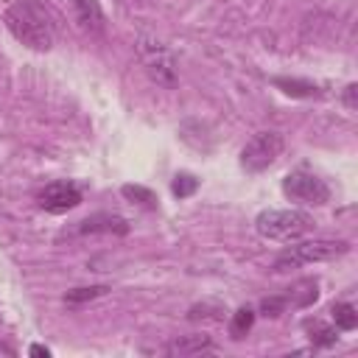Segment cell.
I'll list each match as a JSON object with an SVG mask.
<instances>
[{"label": "cell", "mask_w": 358, "mask_h": 358, "mask_svg": "<svg viewBox=\"0 0 358 358\" xmlns=\"http://www.w3.org/2000/svg\"><path fill=\"white\" fill-rule=\"evenodd\" d=\"M347 249H350L347 241H305V243H296L280 252L274 260V271H291L308 263H324V260L341 257Z\"/></svg>", "instance_id": "3"}, {"label": "cell", "mask_w": 358, "mask_h": 358, "mask_svg": "<svg viewBox=\"0 0 358 358\" xmlns=\"http://www.w3.org/2000/svg\"><path fill=\"white\" fill-rule=\"evenodd\" d=\"M319 282L316 280H302V282H296L294 288H288L291 294H285V302L291 305V308H308L310 302H316V296H319Z\"/></svg>", "instance_id": "12"}, {"label": "cell", "mask_w": 358, "mask_h": 358, "mask_svg": "<svg viewBox=\"0 0 358 358\" xmlns=\"http://www.w3.org/2000/svg\"><path fill=\"white\" fill-rule=\"evenodd\" d=\"M313 227V218L302 210H263L255 218V229L266 241H296Z\"/></svg>", "instance_id": "2"}, {"label": "cell", "mask_w": 358, "mask_h": 358, "mask_svg": "<svg viewBox=\"0 0 358 358\" xmlns=\"http://www.w3.org/2000/svg\"><path fill=\"white\" fill-rule=\"evenodd\" d=\"M28 355H34V358H48L50 350H48L45 344H31V347H28Z\"/></svg>", "instance_id": "22"}, {"label": "cell", "mask_w": 358, "mask_h": 358, "mask_svg": "<svg viewBox=\"0 0 358 358\" xmlns=\"http://www.w3.org/2000/svg\"><path fill=\"white\" fill-rule=\"evenodd\" d=\"M81 235H126L129 221L117 213H92L84 221H78Z\"/></svg>", "instance_id": "8"}, {"label": "cell", "mask_w": 358, "mask_h": 358, "mask_svg": "<svg viewBox=\"0 0 358 358\" xmlns=\"http://www.w3.org/2000/svg\"><path fill=\"white\" fill-rule=\"evenodd\" d=\"M210 347H213L210 336H182V338H173L165 352L168 355H196V352H204Z\"/></svg>", "instance_id": "11"}, {"label": "cell", "mask_w": 358, "mask_h": 358, "mask_svg": "<svg viewBox=\"0 0 358 358\" xmlns=\"http://www.w3.org/2000/svg\"><path fill=\"white\" fill-rule=\"evenodd\" d=\"M78 204H81V190L73 182L62 179V182H50V185H45L39 190V207L45 213L59 215V213H67V210H73Z\"/></svg>", "instance_id": "7"}, {"label": "cell", "mask_w": 358, "mask_h": 358, "mask_svg": "<svg viewBox=\"0 0 358 358\" xmlns=\"http://www.w3.org/2000/svg\"><path fill=\"white\" fill-rule=\"evenodd\" d=\"M120 193H123V199H129L131 204H140V207H145V210H157V207H159L157 193L148 190V187H143V185H123Z\"/></svg>", "instance_id": "14"}, {"label": "cell", "mask_w": 358, "mask_h": 358, "mask_svg": "<svg viewBox=\"0 0 358 358\" xmlns=\"http://www.w3.org/2000/svg\"><path fill=\"white\" fill-rule=\"evenodd\" d=\"M282 148H285V140H282L280 131H257L241 148V168L246 173H260V171H266L277 162Z\"/></svg>", "instance_id": "4"}, {"label": "cell", "mask_w": 358, "mask_h": 358, "mask_svg": "<svg viewBox=\"0 0 358 358\" xmlns=\"http://www.w3.org/2000/svg\"><path fill=\"white\" fill-rule=\"evenodd\" d=\"M305 330L310 333V344L313 347H333L336 341H338V327L336 324H324V322H319V319H308L305 322Z\"/></svg>", "instance_id": "13"}, {"label": "cell", "mask_w": 358, "mask_h": 358, "mask_svg": "<svg viewBox=\"0 0 358 358\" xmlns=\"http://www.w3.org/2000/svg\"><path fill=\"white\" fill-rule=\"evenodd\" d=\"M252 324H255V310H252V308H238V310L232 313V319H229V333H232V338H243V336L252 330Z\"/></svg>", "instance_id": "17"}, {"label": "cell", "mask_w": 358, "mask_h": 358, "mask_svg": "<svg viewBox=\"0 0 358 358\" xmlns=\"http://www.w3.org/2000/svg\"><path fill=\"white\" fill-rule=\"evenodd\" d=\"M330 313H333V324H336L338 330H355V327H358V310H355V305H350V302H336Z\"/></svg>", "instance_id": "16"}, {"label": "cell", "mask_w": 358, "mask_h": 358, "mask_svg": "<svg viewBox=\"0 0 358 358\" xmlns=\"http://www.w3.org/2000/svg\"><path fill=\"white\" fill-rule=\"evenodd\" d=\"M137 56H140L145 73L151 76V81H157L162 87L176 84V62H173V53L162 42H157L151 36H140L137 39Z\"/></svg>", "instance_id": "5"}, {"label": "cell", "mask_w": 358, "mask_h": 358, "mask_svg": "<svg viewBox=\"0 0 358 358\" xmlns=\"http://www.w3.org/2000/svg\"><path fill=\"white\" fill-rule=\"evenodd\" d=\"M221 313L224 310L218 305H193L190 313H187V319H193V322L196 319H221Z\"/></svg>", "instance_id": "19"}, {"label": "cell", "mask_w": 358, "mask_h": 358, "mask_svg": "<svg viewBox=\"0 0 358 358\" xmlns=\"http://www.w3.org/2000/svg\"><path fill=\"white\" fill-rule=\"evenodd\" d=\"M285 308H288L285 296H268V299H263V302H260V310H263V316H280Z\"/></svg>", "instance_id": "20"}, {"label": "cell", "mask_w": 358, "mask_h": 358, "mask_svg": "<svg viewBox=\"0 0 358 358\" xmlns=\"http://www.w3.org/2000/svg\"><path fill=\"white\" fill-rule=\"evenodd\" d=\"M282 193L294 201H302V204H313V207H322L330 201V187L324 179H319L316 173L310 171H291L285 179H282Z\"/></svg>", "instance_id": "6"}, {"label": "cell", "mask_w": 358, "mask_h": 358, "mask_svg": "<svg viewBox=\"0 0 358 358\" xmlns=\"http://www.w3.org/2000/svg\"><path fill=\"white\" fill-rule=\"evenodd\" d=\"M274 87H280L285 95L291 98H322V90L313 84V81H305V78H285V76H274L271 78Z\"/></svg>", "instance_id": "10"}, {"label": "cell", "mask_w": 358, "mask_h": 358, "mask_svg": "<svg viewBox=\"0 0 358 358\" xmlns=\"http://www.w3.org/2000/svg\"><path fill=\"white\" fill-rule=\"evenodd\" d=\"M103 294H109V285H87V288H73V291H67V294H64V305L78 308V305H84V302H92V299L103 296Z\"/></svg>", "instance_id": "15"}, {"label": "cell", "mask_w": 358, "mask_h": 358, "mask_svg": "<svg viewBox=\"0 0 358 358\" xmlns=\"http://www.w3.org/2000/svg\"><path fill=\"white\" fill-rule=\"evenodd\" d=\"M6 28L8 34L31 48V50H50L53 48V39H56V31H53V20L48 14V8L36 0H17L6 8Z\"/></svg>", "instance_id": "1"}, {"label": "cell", "mask_w": 358, "mask_h": 358, "mask_svg": "<svg viewBox=\"0 0 358 358\" xmlns=\"http://www.w3.org/2000/svg\"><path fill=\"white\" fill-rule=\"evenodd\" d=\"M171 190H173L176 199H187V196H193L199 190V179L193 173H187V171H179L173 176V182H171Z\"/></svg>", "instance_id": "18"}, {"label": "cell", "mask_w": 358, "mask_h": 358, "mask_svg": "<svg viewBox=\"0 0 358 358\" xmlns=\"http://www.w3.org/2000/svg\"><path fill=\"white\" fill-rule=\"evenodd\" d=\"M355 95H358V84H347L344 87V106L347 109H355L358 106V98Z\"/></svg>", "instance_id": "21"}, {"label": "cell", "mask_w": 358, "mask_h": 358, "mask_svg": "<svg viewBox=\"0 0 358 358\" xmlns=\"http://www.w3.org/2000/svg\"><path fill=\"white\" fill-rule=\"evenodd\" d=\"M73 11H76V22L90 31V34H101L103 31V8L98 0H70Z\"/></svg>", "instance_id": "9"}]
</instances>
